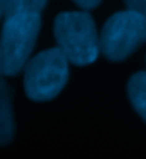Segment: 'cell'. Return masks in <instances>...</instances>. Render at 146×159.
I'll use <instances>...</instances> for the list:
<instances>
[{
    "label": "cell",
    "instance_id": "5",
    "mask_svg": "<svg viewBox=\"0 0 146 159\" xmlns=\"http://www.w3.org/2000/svg\"><path fill=\"white\" fill-rule=\"evenodd\" d=\"M0 73V145H7L14 136V119L11 109V93Z\"/></svg>",
    "mask_w": 146,
    "mask_h": 159
},
{
    "label": "cell",
    "instance_id": "3",
    "mask_svg": "<svg viewBox=\"0 0 146 159\" xmlns=\"http://www.w3.org/2000/svg\"><path fill=\"white\" fill-rule=\"evenodd\" d=\"M68 60L58 47L29 60L24 67V88L33 101H50L61 93L70 75Z\"/></svg>",
    "mask_w": 146,
    "mask_h": 159
},
{
    "label": "cell",
    "instance_id": "9",
    "mask_svg": "<svg viewBox=\"0 0 146 159\" xmlns=\"http://www.w3.org/2000/svg\"><path fill=\"white\" fill-rule=\"evenodd\" d=\"M77 6H80L81 9L90 10V9H95L102 0H73Z\"/></svg>",
    "mask_w": 146,
    "mask_h": 159
},
{
    "label": "cell",
    "instance_id": "8",
    "mask_svg": "<svg viewBox=\"0 0 146 159\" xmlns=\"http://www.w3.org/2000/svg\"><path fill=\"white\" fill-rule=\"evenodd\" d=\"M128 9L138 10V11H143L145 13L146 9V0H123Z\"/></svg>",
    "mask_w": 146,
    "mask_h": 159
},
{
    "label": "cell",
    "instance_id": "10",
    "mask_svg": "<svg viewBox=\"0 0 146 159\" xmlns=\"http://www.w3.org/2000/svg\"><path fill=\"white\" fill-rule=\"evenodd\" d=\"M7 3H9V0H0V21H2V19H4Z\"/></svg>",
    "mask_w": 146,
    "mask_h": 159
},
{
    "label": "cell",
    "instance_id": "2",
    "mask_svg": "<svg viewBox=\"0 0 146 159\" xmlns=\"http://www.w3.org/2000/svg\"><path fill=\"white\" fill-rule=\"evenodd\" d=\"M40 29V14L21 13L4 17L0 34V73L3 75H16L26 67Z\"/></svg>",
    "mask_w": 146,
    "mask_h": 159
},
{
    "label": "cell",
    "instance_id": "6",
    "mask_svg": "<svg viewBox=\"0 0 146 159\" xmlns=\"http://www.w3.org/2000/svg\"><path fill=\"white\" fill-rule=\"evenodd\" d=\"M128 95L135 111L146 122V71L132 75L128 83Z\"/></svg>",
    "mask_w": 146,
    "mask_h": 159
},
{
    "label": "cell",
    "instance_id": "4",
    "mask_svg": "<svg viewBox=\"0 0 146 159\" xmlns=\"http://www.w3.org/2000/svg\"><path fill=\"white\" fill-rule=\"evenodd\" d=\"M146 43V14L128 9L111 16L100 36L101 53L109 61H122Z\"/></svg>",
    "mask_w": 146,
    "mask_h": 159
},
{
    "label": "cell",
    "instance_id": "1",
    "mask_svg": "<svg viewBox=\"0 0 146 159\" xmlns=\"http://www.w3.org/2000/svg\"><path fill=\"white\" fill-rule=\"evenodd\" d=\"M57 47L75 66H88L101 51L94 19L86 11H64L54 21Z\"/></svg>",
    "mask_w": 146,
    "mask_h": 159
},
{
    "label": "cell",
    "instance_id": "11",
    "mask_svg": "<svg viewBox=\"0 0 146 159\" xmlns=\"http://www.w3.org/2000/svg\"><path fill=\"white\" fill-rule=\"evenodd\" d=\"M145 14H146V9H145Z\"/></svg>",
    "mask_w": 146,
    "mask_h": 159
},
{
    "label": "cell",
    "instance_id": "7",
    "mask_svg": "<svg viewBox=\"0 0 146 159\" xmlns=\"http://www.w3.org/2000/svg\"><path fill=\"white\" fill-rule=\"evenodd\" d=\"M46 4L47 0H9L4 17L21 14V13L41 14Z\"/></svg>",
    "mask_w": 146,
    "mask_h": 159
}]
</instances>
